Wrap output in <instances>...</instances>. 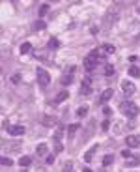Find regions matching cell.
Here are the masks:
<instances>
[{
	"mask_svg": "<svg viewBox=\"0 0 140 172\" xmlns=\"http://www.w3.org/2000/svg\"><path fill=\"white\" fill-rule=\"evenodd\" d=\"M120 109H122V112H123L125 116H129V118H135V116H138V112H140L138 105H137V103H133V101H123Z\"/></svg>",
	"mask_w": 140,
	"mask_h": 172,
	"instance_id": "cell-1",
	"label": "cell"
},
{
	"mask_svg": "<svg viewBox=\"0 0 140 172\" xmlns=\"http://www.w3.org/2000/svg\"><path fill=\"white\" fill-rule=\"evenodd\" d=\"M97 62H99V51H92V52L84 58V69H86V71H94L95 66H97Z\"/></svg>",
	"mask_w": 140,
	"mask_h": 172,
	"instance_id": "cell-2",
	"label": "cell"
},
{
	"mask_svg": "<svg viewBox=\"0 0 140 172\" xmlns=\"http://www.w3.org/2000/svg\"><path fill=\"white\" fill-rule=\"evenodd\" d=\"M37 82L41 84V86H49V82H51V75H49V71H45V69H37Z\"/></svg>",
	"mask_w": 140,
	"mask_h": 172,
	"instance_id": "cell-3",
	"label": "cell"
},
{
	"mask_svg": "<svg viewBox=\"0 0 140 172\" xmlns=\"http://www.w3.org/2000/svg\"><path fill=\"white\" fill-rule=\"evenodd\" d=\"M122 90H123L125 96H133V94L137 92V86H135L131 81H123V82H122Z\"/></svg>",
	"mask_w": 140,
	"mask_h": 172,
	"instance_id": "cell-4",
	"label": "cell"
},
{
	"mask_svg": "<svg viewBox=\"0 0 140 172\" xmlns=\"http://www.w3.org/2000/svg\"><path fill=\"white\" fill-rule=\"evenodd\" d=\"M24 131H26V129H24L22 125H9V127H7V133H9L11 137H21Z\"/></svg>",
	"mask_w": 140,
	"mask_h": 172,
	"instance_id": "cell-5",
	"label": "cell"
},
{
	"mask_svg": "<svg viewBox=\"0 0 140 172\" xmlns=\"http://www.w3.org/2000/svg\"><path fill=\"white\" fill-rule=\"evenodd\" d=\"M56 116H51V114H45L43 118H41V124L45 125V127H52V125H56Z\"/></svg>",
	"mask_w": 140,
	"mask_h": 172,
	"instance_id": "cell-6",
	"label": "cell"
},
{
	"mask_svg": "<svg viewBox=\"0 0 140 172\" xmlns=\"http://www.w3.org/2000/svg\"><path fill=\"white\" fill-rule=\"evenodd\" d=\"M125 144L131 146V148H137V146H140V137L138 135H129V137L125 139Z\"/></svg>",
	"mask_w": 140,
	"mask_h": 172,
	"instance_id": "cell-7",
	"label": "cell"
},
{
	"mask_svg": "<svg viewBox=\"0 0 140 172\" xmlns=\"http://www.w3.org/2000/svg\"><path fill=\"white\" fill-rule=\"evenodd\" d=\"M112 96H114V90H112V88H107V90L101 94V103H107Z\"/></svg>",
	"mask_w": 140,
	"mask_h": 172,
	"instance_id": "cell-8",
	"label": "cell"
},
{
	"mask_svg": "<svg viewBox=\"0 0 140 172\" xmlns=\"http://www.w3.org/2000/svg\"><path fill=\"white\" fill-rule=\"evenodd\" d=\"M101 52H105V54H114V52H116V47H114V45H103V47H101Z\"/></svg>",
	"mask_w": 140,
	"mask_h": 172,
	"instance_id": "cell-9",
	"label": "cell"
},
{
	"mask_svg": "<svg viewBox=\"0 0 140 172\" xmlns=\"http://www.w3.org/2000/svg\"><path fill=\"white\" fill-rule=\"evenodd\" d=\"M67 96H69V94H67L65 90H64V92H60V94H58V96L54 97V103L58 105V103H62V101H65V99H67Z\"/></svg>",
	"mask_w": 140,
	"mask_h": 172,
	"instance_id": "cell-10",
	"label": "cell"
},
{
	"mask_svg": "<svg viewBox=\"0 0 140 172\" xmlns=\"http://www.w3.org/2000/svg\"><path fill=\"white\" fill-rule=\"evenodd\" d=\"M36 154L41 157V155H47V144H37V148H36Z\"/></svg>",
	"mask_w": 140,
	"mask_h": 172,
	"instance_id": "cell-11",
	"label": "cell"
},
{
	"mask_svg": "<svg viewBox=\"0 0 140 172\" xmlns=\"http://www.w3.org/2000/svg\"><path fill=\"white\" fill-rule=\"evenodd\" d=\"M30 163H32V159H30L28 155H24V157H21V159H19V165H21L22 169H26V167H30Z\"/></svg>",
	"mask_w": 140,
	"mask_h": 172,
	"instance_id": "cell-12",
	"label": "cell"
},
{
	"mask_svg": "<svg viewBox=\"0 0 140 172\" xmlns=\"http://www.w3.org/2000/svg\"><path fill=\"white\" fill-rule=\"evenodd\" d=\"M125 165H127V167H138L140 159H138V157H129V159L125 161Z\"/></svg>",
	"mask_w": 140,
	"mask_h": 172,
	"instance_id": "cell-13",
	"label": "cell"
},
{
	"mask_svg": "<svg viewBox=\"0 0 140 172\" xmlns=\"http://www.w3.org/2000/svg\"><path fill=\"white\" fill-rule=\"evenodd\" d=\"M129 75H131V77H135V79H138V77H140V67L131 66V67H129Z\"/></svg>",
	"mask_w": 140,
	"mask_h": 172,
	"instance_id": "cell-14",
	"label": "cell"
},
{
	"mask_svg": "<svg viewBox=\"0 0 140 172\" xmlns=\"http://www.w3.org/2000/svg\"><path fill=\"white\" fill-rule=\"evenodd\" d=\"M95 152H97V146H92V150L84 155V161H92V157H94V154H95Z\"/></svg>",
	"mask_w": 140,
	"mask_h": 172,
	"instance_id": "cell-15",
	"label": "cell"
},
{
	"mask_svg": "<svg viewBox=\"0 0 140 172\" xmlns=\"http://www.w3.org/2000/svg\"><path fill=\"white\" fill-rule=\"evenodd\" d=\"M32 51V45L30 43H22L21 45V54H26V52H30Z\"/></svg>",
	"mask_w": 140,
	"mask_h": 172,
	"instance_id": "cell-16",
	"label": "cell"
},
{
	"mask_svg": "<svg viewBox=\"0 0 140 172\" xmlns=\"http://www.w3.org/2000/svg\"><path fill=\"white\" fill-rule=\"evenodd\" d=\"M105 75H107V77H112V75H114V66L107 64V66H105Z\"/></svg>",
	"mask_w": 140,
	"mask_h": 172,
	"instance_id": "cell-17",
	"label": "cell"
},
{
	"mask_svg": "<svg viewBox=\"0 0 140 172\" xmlns=\"http://www.w3.org/2000/svg\"><path fill=\"white\" fill-rule=\"evenodd\" d=\"M88 114V107H80V109H77V116L79 118H84Z\"/></svg>",
	"mask_w": 140,
	"mask_h": 172,
	"instance_id": "cell-18",
	"label": "cell"
},
{
	"mask_svg": "<svg viewBox=\"0 0 140 172\" xmlns=\"http://www.w3.org/2000/svg\"><path fill=\"white\" fill-rule=\"evenodd\" d=\"M112 161H114V155H105V157H103V165H105V167H110Z\"/></svg>",
	"mask_w": 140,
	"mask_h": 172,
	"instance_id": "cell-19",
	"label": "cell"
},
{
	"mask_svg": "<svg viewBox=\"0 0 140 172\" xmlns=\"http://www.w3.org/2000/svg\"><path fill=\"white\" fill-rule=\"evenodd\" d=\"M79 127H80V125H79V124H73V125H69V127H67V135H69V137H71V135H73V133H75V131H77V129H79Z\"/></svg>",
	"mask_w": 140,
	"mask_h": 172,
	"instance_id": "cell-20",
	"label": "cell"
},
{
	"mask_svg": "<svg viewBox=\"0 0 140 172\" xmlns=\"http://www.w3.org/2000/svg\"><path fill=\"white\" fill-rule=\"evenodd\" d=\"M47 13H49V6L45 4V6L39 7V17H43V15H47Z\"/></svg>",
	"mask_w": 140,
	"mask_h": 172,
	"instance_id": "cell-21",
	"label": "cell"
},
{
	"mask_svg": "<svg viewBox=\"0 0 140 172\" xmlns=\"http://www.w3.org/2000/svg\"><path fill=\"white\" fill-rule=\"evenodd\" d=\"M54 152H56V154H62V152H64V146H62V142H60V140H56V146H54Z\"/></svg>",
	"mask_w": 140,
	"mask_h": 172,
	"instance_id": "cell-22",
	"label": "cell"
},
{
	"mask_svg": "<svg viewBox=\"0 0 140 172\" xmlns=\"http://www.w3.org/2000/svg\"><path fill=\"white\" fill-rule=\"evenodd\" d=\"M2 165H4V167H11V165H13V161H11L9 157H2Z\"/></svg>",
	"mask_w": 140,
	"mask_h": 172,
	"instance_id": "cell-23",
	"label": "cell"
},
{
	"mask_svg": "<svg viewBox=\"0 0 140 172\" xmlns=\"http://www.w3.org/2000/svg\"><path fill=\"white\" fill-rule=\"evenodd\" d=\"M49 47H51V49H56V47H60L58 39H54V37H52V39H51V43H49Z\"/></svg>",
	"mask_w": 140,
	"mask_h": 172,
	"instance_id": "cell-24",
	"label": "cell"
},
{
	"mask_svg": "<svg viewBox=\"0 0 140 172\" xmlns=\"http://www.w3.org/2000/svg\"><path fill=\"white\" fill-rule=\"evenodd\" d=\"M64 172H73V165L71 163H65L64 165Z\"/></svg>",
	"mask_w": 140,
	"mask_h": 172,
	"instance_id": "cell-25",
	"label": "cell"
},
{
	"mask_svg": "<svg viewBox=\"0 0 140 172\" xmlns=\"http://www.w3.org/2000/svg\"><path fill=\"white\" fill-rule=\"evenodd\" d=\"M39 28H41V30L45 28V22H43V21H41V22H36V24H34V30H39Z\"/></svg>",
	"mask_w": 140,
	"mask_h": 172,
	"instance_id": "cell-26",
	"label": "cell"
},
{
	"mask_svg": "<svg viewBox=\"0 0 140 172\" xmlns=\"http://www.w3.org/2000/svg\"><path fill=\"white\" fill-rule=\"evenodd\" d=\"M71 79H73L71 75H65V77L62 79V82H64V84H69V82H71Z\"/></svg>",
	"mask_w": 140,
	"mask_h": 172,
	"instance_id": "cell-27",
	"label": "cell"
},
{
	"mask_svg": "<svg viewBox=\"0 0 140 172\" xmlns=\"http://www.w3.org/2000/svg\"><path fill=\"white\" fill-rule=\"evenodd\" d=\"M122 155H123L125 159H129V157H131V152H129V150H123V152H122Z\"/></svg>",
	"mask_w": 140,
	"mask_h": 172,
	"instance_id": "cell-28",
	"label": "cell"
},
{
	"mask_svg": "<svg viewBox=\"0 0 140 172\" xmlns=\"http://www.w3.org/2000/svg\"><path fill=\"white\" fill-rule=\"evenodd\" d=\"M54 163V155H47V165H52Z\"/></svg>",
	"mask_w": 140,
	"mask_h": 172,
	"instance_id": "cell-29",
	"label": "cell"
},
{
	"mask_svg": "<svg viewBox=\"0 0 140 172\" xmlns=\"http://www.w3.org/2000/svg\"><path fill=\"white\" fill-rule=\"evenodd\" d=\"M19 79H21L19 75H13V77H11V82H13V84H17V82H19Z\"/></svg>",
	"mask_w": 140,
	"mask_h": 172,
	"instance_id": "cell-30",
	"label": "cell"
},
{
	"mask_svg": "<svg viewBox=\"0 0 140 172\" xmlns=\"http://www.w3.org/2000/svg\"><path fill=\"white\" fill-rule=\"evenodd\" d=\"M103 112H105V114H107V116H110V114H112V111H110V109H109V107H105V109H103Z\"/></svg>",
	"mask_w": 140,
	"mask_h": 172,
	"instance_id": "cell-31",
	"label": "cell"
},
{
	"mask_svg": "<svg viewBox=\"0 0 140 172\" xmlns=\"http://www.w3.org/2000/svg\"><path fill=\"white\" fill-rule=\"evenodd\" d=\"M123 2H125V0H114V4H118V6H120V4H123Z\"/></svg>",
	"mask_w": 140,
	"mask_h": 172,
	"instance_id": "cell-32",
	"label": "cell"
},
{
	"mask_svg": "<svg viewBox=\"0 0 140 172\" xmlns=\"http://www.w3.org/2000/svg\"><path fill=\"white\" fill-rule=\"evenodd\" d=\"M82 172H94V170H92V169H88V167H84V170H82Z\"/></svg>",
	"mask_w": 140,
	"mask_h": 172,
	"instance_id": "cell-33",
	"label": "cell"
},
{
	"mask_svg": "<svg viewBox=\"0 0 140 172\" xmlns=\"http://www.w3.org/2000/svg\"><path fill=\"white\" fill-rule=\"evenodd\" d=\"M21 172H26V170H24V169H22V170H21Z\"/></svg>",
	"mask_w": 140,
	"mask_h": 172,
	"instance_id": "cell-34",
	"label": "cell"
}]
</instances>
